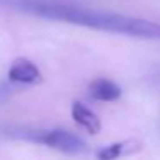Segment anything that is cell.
Returning <instances> with one entry per match:
<instances>
[{
    "mask_svg": "<svg viewBox=\"0 0 160 160\" xmlns=\"http://www.w3.org/2000/svg\"><path fill=\"white\" fill-rule=\"evenodd\" d=\"M21 138L31 139V141L42 143L45 146H50L53 150H59L62 153H83L88 150V145L84 139H81L78 134L66 129H19Z\"/></svg>",
    "mask_w": 160,
    "mask_h": 160,
    "instance_id": "cell-2",
    "label": "cell"
},
{
    "mask_svg": "<svg viewBox=\"0 0 160 160\" xmlns=\"http://www.w3.org/2000/svg\"><path fill=\"white\" fill-rule=\"evenodd\" d=\"M7 78L9 81L18 84H40L43 81V74L40 67L26 57H19L11 64Z\"/></svg>",
    "mask_w": 160,
    "mask_h": 160,
    "instance_id": "cell-3",
    "label": "cell"
},
{
    "mask_svg": "<svg viewBox=\"0 0 160 160\" xmlns=\"http://www.w3.org/2000/svg\"><path fill=\"white\" fill-rule=\"evenodd\" d=\"M71 115H72L74 122L78 126H81L90 134H98L102 131V122L98 119V115L91 108H88L84 103H81V102H72V105H71Z\"/></svg>",
    "mask_w": 160,
    "mask_h": 160,
    "instance_id": "cell-4",
    "label": "cell"
},
{
    "mask_svg": "<svg viewBox=\"0 0 160 160\" xmlns=\"http://www.w3.org/2000/svg\"><path fill=\"white\" fill-rule=\"evenodd\" d=\"M0 7L43 19L69 22L98 31L117 33L143 40H160V24L141 18H131L107 11L81 7L60 0H0Z\"/></svg>",
    "mask_w": 160,
    "mask_h": 160,
    "instance_id": "cell-1",
    "label": "cell"
},
{
    "mask_svg": "<svg viewBox=\"0 0 160 160\" xmlns=\"http://www.w3.org/2000/svg\"><path fill=\"white\" fill-rule=\"evenodd\" d=\"M139 150H141V143L138 139H124V141L110 143V145L103 146L102 150L97 152V157L102 160H112V158H119V157L132 155Z\"/></svg>",
    "mask_w": 160,
    "mask_h": 160,
    "instance_id": "cell-5",
    "label": "cell"
},
{
    "mask_svg": "<svg viewBox=\"0 0 160 160\" xmlns=\"http://www.w3.org/2000/svg\"><path fill=\"white\" fill-rule=\"evenodd\" d=\"M88 90H90V97L98 102H114L121 97V88L114 81L105 79V78L91 81Z\"/></svg>",
    "mask_w": 160,
    "mask_h": 160,
    "instance_id": "cell-6",
    "label": "cell"
}]
</instances>
